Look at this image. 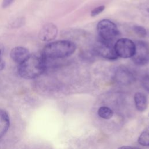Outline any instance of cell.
Instances as JSON below:
<instances>
[{
    "label": "cell",
    "instance_id": "1",
    "mask_svg": "<svg viewBox=\"0 0 149 149\" xmlns=\"http://www.w3.org/2000/svg\"><path fill=\"white\" fill-rule=\"evenodd\" d=\"M47 59L41 54H32L19 64L18 73L26 79H33L42 74L47 69Z\"/></svg>",
    "mask_w": 149,
    "mask_h": 149
},
{
    "label": "cell",
    "instance_id": "2",
    "mask_svg": "<svg viewBox=\"0 0 149 149\" xmlns=\"http://www.w3.org/2000/svg\"><path fill=\"white\" fill-rule=\"evenodd\" d=\"M76 49V45L72 41L59 40L46 45L42 54L47 59L65 58L72 55Z\"/></svg>",
    "mask_w": 149,
    "mask_h": 149
},
{
    "label": "cell",
    "instance_id": "3",
    "mask_svg": "<svg viewBox=\"0 0 149 149\" xmlns=\"http://www.w3.org/2000/svg\"><path fill=\"white\" fill-rule=\"evenodd\" d=\"M97 30L100 39L109 42H112L119 34L116 24L108 19L100 20L97 24Z\"/></svg>",
    "mask_w": 149,
    "mask_h": 149
},
{
    "label": "cell",
    "instance_id": "4",
    "mask_svg": "<svg viewBox=\"0 0 149 149\" xmlns=\"http://www.w3.org/2000/svg\"><path fill=\"white\" fill-rule=\"evenodd\" d=\"M134 44L135 50L132 57L133 62L140 66L149 63V43L144 41H137Z\"/></svg>",
    "mask_w": 149,
    "mask_h": 149
},
{
    "label": "cell",
    "instance_id": "5",
    "mask_svg": "<svg viewBox=\"0 0 149 149\" xmlns=\"http://www.w3.org/2000/svg\"><path fill=\"white\" fill-rule=\"evenodd\" d=\"M114 48L118 57L122 58H132L135 50V44L127 38L117 40L114 44Z\"/></svg>",
    "mask_w": 149,
    "mask_h": 149
},
{
    "label": "cell",
    "instance_id": "6",
    "mask_svg": "<svg viewBox=\"0 0 149 149\" xmlns=\"http://www.w3.org/2000/svg\"><path fill=\"white\" fill-rule=\"evenodd\" d=\"M94 51L96 54L107 59L115 60L118 58L112 42H107L101 39H99L95 44Z\"/></svg>",
    "mask_w": 149,
    "mask_h": 149
},
{
    "label": "cell",
    "instance_id": "7",
    "mask_svg": "<svg viewBox=\"0 0 149 149\" xmlns=\"http://www.w3.org/2000/svg\"><path fill=\"white\" fill-rule=\"evenodd\" d=\"M115 81L120 85H129L134 80V76L132 72L124 66H118L113 73Z\"/></svg>",
    "mask_w": 149,
    "mask_h": 149
},
{
    "label": "cell",
    "instance_id": "8",
    "mask_svg": "<svg viewBox=\"0 0 149 149\" xmlns=\"http://www.w3.org/2000/svg\"><path fill=\"white\" fill-rule=\"evenodd\" d=\"M58 33V30L55 24L48 23L44 25L38 33L39 39L44 42H48L54 40Z\"/></svg>",
    "mask_w": 149,
    "mask_h": 149
},
{
    "label": "cell",
    "instance_id": "9",
    "mask_svg": "<svg viewBox=\"0 0 149 149\" xmlns=\"http://www.w3.org/2000/svg\"><path fill=\"white\" fill-rule=\"evenodd\" d=\"M29 51L23 47H16L12 49L10 56L12 59L17 63L20 64L25 61L30 56Z\"/></svg>",
    "mask_w": 149,
    "mask_h": 149
},
{
    "label": "cell",
    "instance_id": "10",
    "mask_svg": "<svg viewBox=\"0 0 149 149\" xmlns=\"http://www.w3.org/2000/svg\"><path fill=\"white\" fill-rule=\"evenodd\" d=\"M134 101L136 109L140 112L144 111L147 107L146 95L141 92H137L134 95Z\"/></svg>",
    "mask_w": 149,
    "mask_h": 149
},
{
    "label": "cell",
    "instance_id": "11",
    "mask_svg": "<svg viewBox=\"0 0 149 149\" xmlns=\"http://www.w3.org/2000/svg\"><path fill=\"white\" fill-rule=\"evenodd\" d=\"M10 126V119L8 113L4 110L0 109V137L7 132Z\"/></svg>",
    "mask_w": 149,
    "mask_h": 149
},
{
    "label": "cell",
    "instance_id": "12",
    "mask_svg": "<svg viewBox=\"0 0 149 149\" xmlns=\"http://www.w3.org/2000/svg\"><path fill=\"white\" fill-rule=\"evenodd\" d=\"M138 143L146 147L149 146V126H147L141 133L138 138Z\"/></svg>",
    "mask_w": 149,
    "mask_h": 149
},
{
    "label": "cell",
    "instance_id": "13",
    "mask_svg": "<svg viewBox=\"0 0 149 149\" xmlns=\"http://www.w3.org/2000/svg\"><path fill=\"white\" fill-rule=\"evenodd\" d=\"M98 114L99 116L105 119H111L113 114L112 110L108 107H101L98 110Z\"/></svg>",
    "mask_w": 149,
    "mask_h": 149
},
{
    "label": "cell",
    "instance_id": "14",
    "mask_svg": "<svg viewBox=\"0 0 149 149\" xmlns=\"http://www.w3.org/2000/svg\"><path fill=\"white\" fill-rule=\"evenodd\" d=\"M133 30L134 32L140 37H149V30L142 26L134 25L133 27Z\"/></svg>",
    "mask_w": 149,
    "mask_h": 149
},
{
    "label": "cell",
    "instance_id": "15",
    "mask_svg": "<svg viewBox=\"0 0 149 149\" xmlns=\"http://www.w3.org/2000/svg\"><path fill=\"white\" fill-rule=\"evenodd\" d=\"M141 84L144 89L149 93V73H146L143 76Z\"/></svg>",
    "mask_w": 149,
    "mask_h": 149
},
{
    "label": "cell",
    "instance_id": "16",
    "mask_svg": "<svg viewBox=\"0 0 149 149\" xmlns=\"http://www.w3.org/2000/svg\"><path fill=\"white\" fill-rule=\"evenodd\" d=\"M105 9V6L104 5H100L98 6L95 8H94L91 11V16L94 17L96 16L97 15H99L101 12H103V10Z\"/></svg>",
    "mask_w": 149,
    "mask_h": 149
},
{
    "label": "cell",
    "instance_id": "17",
    "mask_svg": "<svg viewBox=\"0 0 149 149\" xmlns=\"http://www.w3.org/2000/svg\"><path fill=\"white\" fill-rule=\"evenodd\" d=\"M141 13L147 17L149 18V3H144L140 7Z\"/></svg>",
    "mask_w": 149,
    "mask_h": 149
},
{
    "label": "cell",
    "instance_id": "18",
    "mask_svg": "<svg viewBox=\"0 0 149 149\" xmlns=\"http://www.w3.org/2000/svg\"><path fill=\"white\" fill-rule=\"evenodd\" d=\"M13 1H14V0H3L2 3V8H6L8 7L13 3Z\"/></svg>",
    "mask_w": 149,
    "mask_h": 149
},
{
    "label": "cell",
    "instance_id": "19",
    "mask_svg": "<svg viewBox=\"0 0 149 149\" xmlns=\"http://www.w3.org/2000/svg\"><path fill=\"white\" fill-rule=\"evenodd\" d=\"M118 149H142L139 147H132V146H121L119 147Z\"/></svg>",
    "mask_w": 149,
    "mask_h": 149
},
{
    "label": "cell",
    "instance_id": "20",
    "mask_svg": "<svg viewBox=\"0 0 149 149\" xmlns=\"http://www.w3.org/2000/svg\"><path fill=\"white\" fill-rule=\"evenodd\" d=\"M5 66V62L2 59V58H0V70H2L4 69Z\"/></svg>",
    "mask_w": 149,
    "mask_h": 149
},
{
    "label": "cell",
    "instance_id": "21",
    "mask_svg": "<svg viewBox=\"0 0 149 149\" xmlns=\"http://www.w3.org/2000/svg\"><path fill=\"white\" fill-rule=\"evenodd\" d=\"M2 55H3V49L2 48H0V58H2Z\"/></svg>",
    "mask_w": 149,
    "mask_h": 149
}]
</instances>
